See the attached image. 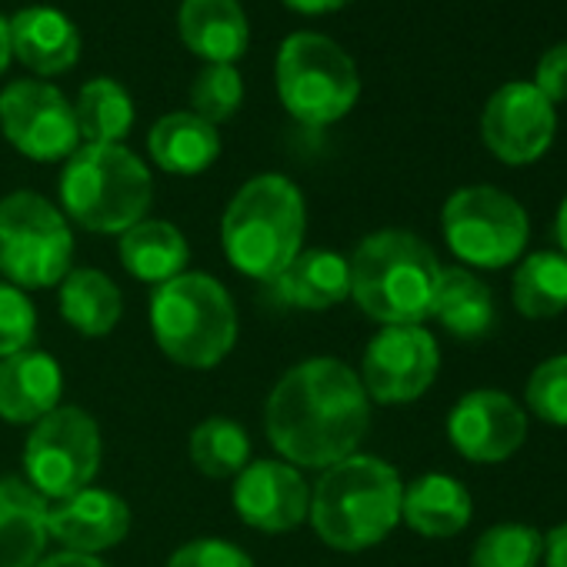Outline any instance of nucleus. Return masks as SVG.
I'll return each mask as SVG.
<instances>
[{
  "label": "nucleus",
  "mask_w": 567,
  "mask_h": 567,
  "mask_svg": "<svg viewBox=\"0 0 567 567\" xmlns=\"http://www.w3.org/2000/svg\"><path fill=\"white\" fill-rule=\"evenodd\" d=\"M554 104L527 81H511L497 87L481 117L487 151L511 167L534 164L537 157H544L554 141Z\"/></svg>",
  "instance_id": "nucleus-13"
},
{
  "label": "nucleus",
  "mask_w": 567,
  "mask_h": 567,
  "mask_svg": "<svg viewBox=\"0 0 567 567\" xmlns=\"http://www.w3.org/2000/svg\"><path fill=\"white\" fill-rule=\"evenodd\" d=\"M471 494L457 477L424 474L401 497V517L424 537H451L471 520Z\"/></svg>",
  "instance_id": "nucleus-23"
},
{
  "label": "nucleus",
  "mask_w": 567,
  "mask_h": 567,
  "mask_svg": "<svg viewBox=\"0 0 567 567\" xmlns=\"http://www.w3.org/2000/svg\"><path fill=\"white\" fill-rule=\"evenodd\" d=\"M147 151L161 171L190 177V174L207 171L217 161L220 137H217V127L197 117L194 111H174L151 127Z\"/></svg>",
  "instance_id": "nucleus-22"
},
{
  "label": "nucleus",
  "mask_w": 567,
  "mask_h": 567,
  "mask_svg": "<svg viewBox=\"0 0 567 567\" xmlns=\"http://www.w3.org/2000/svg\"><path fill=\"white\" fill-rule=\"evenodd\" d=\"M74 234L68 217L34 190L0 200V270L18 288H54L71 274Z\"/></svg>",
  "instance_id": "nucleus-8"
},
{
  "label": "nucleus",
  "mask_w": 567,
  "mask_h": 567,
  "mask_svg": "<svg viewBox=\"0 0 567 567\" xmlns=\"http://www.w3.org/2000/svg\"><path fill=\"white\" fill-rule=\"evenodd\" d=\"M167 567H254V560L230 540L200 537L174 550Z\"/></svg>",
  "instance_id": "nucleus-34"
},
{
  "label": "nucleus",
  "mask_w": 567,
  "mask_h": 567,
  "mask_svg": "<svg viewBox=\"0 0 567 567\" xmlns=\"http://www.w3.org/2000/svg\"><path fill=\"white\" fill-rule=\"evenodd\" d=\"M74 121L87 144H121L134 124V101L117 81L97 78L81 87Z\"/></svg>",
  "instance_id": "nucleus-27"
},
{
  "label": "nucleus",
  "mask_w": 567,
  "mask_h": 567,
  "mask_svg": "<svg viewBox=\"0 0 567 567\" xmlns=\"http://www.w3.org/2000/svg\"><path fill=\"white\" fill-rule=\"evenodd\" d=\"M34 567H107L104 560H97L94 554H78V550H61V554H51L44 560H38Z\"/></svg>",
  "instance_id": "nucleus-37"
},
{
  "label": "nucleus",
  "mask_w": 567,
  "mask_h": 567,
  "mask_svg": "<svg viewBox=\"0 0 567 567\" xmlns=\"http://www.w3.org/2000/svg\"><path fill=\"white\" fill-rule=\"evenodd\" d=\"M437 341L421 324H388L364 351L361 384L381 404L417 401L437 378Z\"/></svg>",
  "instance_id": "nucleus-12"
},
{
  "label": "nucleus",
  "mask_w": 567,
  "mask_h": 567,
  "mask_svg": "<svg viewBox=\"0 0 567 567\" xmlns=\"http://www.w3.org/2000/svg\"><path fill=\"white\" fill-rule=\"evenodd\" d=\"M447 437L467 461L497 464L524 444L527 417L520 404L501 391H471L454 404Z\"/></svg>",
  "instance_id": "nucleus-14"
},
{
  "label": "nucleus",
  "mask_w": 567,
  "mask_h": 567,
  "mask_svg": "<svg viewBox=\"0 0 567 567\" xmlns=\"http://www.w3.org/2000/svg\"><path fill=\"white\" fill-rule=\"evenodd\" d=\"M270 284L284 305L301 311H328L351 298V267L334 250H301Z\"/></svg>",
  "instance_id": "nucleus-21"
},
{
  "label": "nucleus",
  "mask_w": 567,
  "mask_h": 567,
  "mask_svg": "<svg viewBox=\"0 0 567 567\" xmlns=\"http://www.w3.org/2000/svg\"><path fill=\"white\" fill-rule=\"evenodd\" d=\"M131 530L127 504L101 487H84L48 511V534H54L68 550L101 554L117 547Z\"/></svg>",
  "instance_id": "nucleus-16"
},
{
  "label": "nucleus",
  "mask_w": 567,
  "mask_h": 567,
  "mask_svg": "<svg viewBox=\"0 0 567 567\" xmlns=\"http://www.w3.org/2000/svg\"><path fill=\"white\" fill-rule=\"evenodd\" d=\"M190 247L184 234L167 220H141L121 234V264L127 274L147 284H167L184 274Z\"/></svg>",
  "instance_id": "nucleus-26"
},
{
  "label": "nucleus",
  "mask_w": 567,
  "mask_h": 567,
  "mask_svg": "<svg viewBox=\"0 0 567 567\" xmlns=\"http://www.w3.org/2000/svg\"><path fill=\"white\" fill-rule=\"evenodd\" d=\"M0 131L31 161H61L81 147L74 104L41 81H14L0 94Z\"/></svg>",
  "instance_id": "nucleus-11"
},
{
  "label": "nucleus",
  "mask_w": 567,
  "mask_h": 567,
  "mask_svg": "<svg viewBox=\"0 0 567 567\" xmlns=\"http://www.w3.org/2000/svg\"><path fill=\"white\" fill-rule=\"evenodd\" d=\"M308 210L298 184L284 174H260L247 181L224 210L220 237L227 260L254 277L274 280L305 244Z\"/></svg>",
  "instance_id": "nucleus-3"
},
{
  "label": "nucleus",
  "mask_w": 567,
  "mask_h": 567,
  "mask_svg": "<svg viewBox=\"0 0 567 567\" xmlns=\"http://www.w3.org/2000/svg\"><path fill=\"white\" fill-rule=\"evenodd\" d=\"M514 308L530 321L554 318L567 308V257L564 254L537 250L514 270Z\"/></svg>",
  "instance_id": "nucleus-28"
},
{
  "label": "nucleus",
  "mask_w": 567,
  "mask_h": 567,
  "mask_svg": "<svg viewBox=\"0 0 567 567\" xmlns=\"http://www.w3.org/2000/svg\"><path fill=\"white\" fill-rule=\"evenodd\" d=\"M48 497L21 477H0V567H34L48 547Z\"/></svg>",
  "instance_id": "nucleus-20"
},
{
  "label": "nucleus",
  "mask_w": 567,
  "mask_h": 567,
  "mask_svg": "<svg viewBox=\"0 0 567 567\" xmlns=\"http://www.w3.org/2000/svg\"><path fill=\"white\" fill-rule=\"evenodd\" d=\"M544 564L547 567H567V524H557L547 537H544Z\"/></svg>",
  "instance_id": "nucleus-36"
},
{
  "label": "nucleus",
  "mask_w": 567,
  "mask_h": 567,
  "mask_svg": "<svg viewBox=\"0 0 567 567\" xmlns=\"http://www.w3.org/2000/svg\"><path fill=\"white\" fill-rule=\"evenodd\" d=\"M24 467L31 477L28 484L51 501L84 491L101 467L97 421L81 408H54L28 437Z\"/></svg>",
  "instance_id": "nucleus-10"
},
{
  "label": "nucleus",
  "mask_w": 567,
  "mask_h": 567,
  "mask_svg": "<svg viewBox=\"0 0 567 567\" xmlns=\"http://www.w3.org/2000/svg\"><path fill=\"white\" fill-rule=\"evenodd\" d=\"M38 331V315L34 305L24 298L21 288L11 284H0V361L28 351Z\"/></svg>",
  "instance_id": "nucleus-33"
},
{
  "label": "nucleus",
  "mask_w": 567,
  "mask_h": 567,
  "mask_svg": "<svg viewBox=\"0 0 567 567\" xmlns=\"http://www.w3.org/2000/svg\"><path fill=\"white\" fill-rule=\"evenodd\" d=\"M154 200L151 171L124 144H84L61 174V204L91 234H124Z\"/></svg>",
  "instance_id": "nucleus-6"
},
{
  "label": "nucleus",
  "mask_w": 567,
  "mask_h": 567,
  "mask_svg": "<svg viewBox=\"0 0 567 567\" xmlns=\"http://www.w3.org/2000/svg\"><path fill=\"white\" fill-rule=\"evenodd\" d=\"M61 315L84 338H104L121 324L124 298L97 267H71L61 280Z\"/></svg>",
  "instance_id": "nucleus-24"
},
{
  "label": "nucleus",
  "mask_w": 567,
  "mask_h": 567,
  "mask_svg": "<svg viewBox=\"0 0 567 567\" xmlns=\"http://www.w3.org/2000/svg\"><path fill=\"white\" fill-rule=\"evenodd\" d=\"M401 497L404 484L391 464L371 454H351L321 474L308 514L328 547L364 550L398 527Z\"/></svg>",
  "instance_id": "nucleus-2"
},
{
  "label": "nucleus",
  "mask_w": 567,
  "mask_h": 567,
  "mask_svg": "<svg viewBox=\"0 0 567 567\" xmlns=\"http://www.w3.org/2000/svg\"><path fill=\"white\" fill-rule=\"evenodd\" d=\"M544 534L527 524H497L484 530L471 550V567H537Z\"/></svg>",
  "instance_id": "nucleus-30"
},
{
  "label": "nucleus",
  "mask_w": 567,
  "mask_h": 567,
  "mask_svg": "<svg viewBox=\"0 0 567 567\" xmlns=\"http://www.w3.org/2000/svg\"><path fill=\"white\" fill-rule=\"evenodd\" d=\"M308 481L288 461H250L234 481V511L257 530H291L308 517Z\"/></svg>",
  "instance_id": "nucleus-15"
},
{
  "label": "nucleus",
  "mask_w": 567,
  "mask_h": 567,
  "mask_svg": "<svg viewBox=\"0 0 567 567\" xmlns=\"http://www.w3.org/2000/svg\"><path fill=\"white\" fill-rule=\"evenodd\" d=\"M371 424L361 378L334 358H311L284 374L264 408L267 441L295 467H334L358 451Z\"/></svg>",
  "instance_id": "nucleus-1"
},
{
  "label": "nucleus",
  "mask_w": 567,
  "mask_h": 567,
  "mask_svg": "<svg viewBox=\"0 0 567 567\" xmlns=\"http://www.w3.org/2000/svg\"><path fill=\"white\" fill-rule=\"evenodd\" d=\"M190 461L207 477H237L250 464V437L227 417H207L190 434Z\"/></svg>",
  "instance_id": "nucleus-29"
},
{
  "label": "nucleus",
  "mask_w": 567,
  "mask_h": 567,
  "mask_svg": "<svg viewBox=\"0 0 567 567\" xmlns=\"http://www.w3.org/2000/svg\"><path fill=\"white\" fill-rule=\"evenodd\" d=\"M441 227L447 247L471 267H507L520 257L530 224L524 207L497 187H461L447 197Z\"/></svg>",
  "instance_id": "nucleus-9"
},
{
  "label": "nucleus",
  "mask_w": 567,
  "mask_h": 567,
  "mask_svg": "<svg viewBox=\"0 0 567 567\" xmlns=\"http://www.w3.org/2000/svg\"><path fill=\"white\" fill-rule=\"evenodd\" d=\"M431 318H437L454 338L477 341L494 328L491 288L464 267H441Z\"/></svg>",
  "instance_id": "nucleus-25"
},
{
  "label": "nucleus",
  "mask_w": 567,
  "mask_h": 567,
  "mask_svg": "<svg viewBox=\"0 0 567 567\" xmlns=\"http://www.w3.org/2000/svg\"><path fill=\"white\" fill-rule=\"evenodd\" d=\"M11 54L34 74L54 78L81 61V34L64 11L24 8L8 21Z\"/></svg>",
  "instance_id": "nucleus-18"
},
{
  "label": "nucleus",
  "mask_w": 567,
  "mask_h": 567,
  "mask_svg": "<svg viewBox=\"0 0 567 567\" xmlns=\"http://www.w3.org/2000/svg\"><path fill=\"white\" fill-rule=\"evenodd\" d=\"M527 404L530 411L547 421L567 427V354L544 361L527 381Z\"/></svg>",
  "instance_id": "nucleus-32"
},
{
  "label": "nucleus",
  "mask_w": 567,
  "mask_h": 567,
  "mask_svg": "<svg viewBox=\"0 0 567 567\" xmlns=\"http://www.w3.org/2000/svg\"><path fill=\"white\" fill-rule=\"evenodd\" d=\"M64 394L61 364L44 351H18L0 361V417L11 424H38Z\"/></svg>",
  "instance_id": "nucleus-17"
},
{
  "label": "nucleus",
  "mask_w": 567,
  "mask_h": 567,
  "mask_svg": "<svg viewBox=\"0 0 567 567\" xmlns=\"http://www.w3.org/2000/svg\"><path fill=\"white\" fill-rule=\"evenodd\" d=\"M557 240H560L564 257H567V197H564V204H560V210H557Z\"/></svg>",
  "instance_id": "nucleus-40"
},
{
  "label": "nucleus",
  "mask_w": 567,
  "mask_h": 567,
  "mask_svg": "<svg viewBox=\"0 0 567 567\" xmlns=\"http://www.w3.org/2000/svg\"><path fill=\"white\" fill-rule=\"evenodd\" d=\"M8 61H11V38H8V21L0 18V74L8 71Z\"/></svg>",
  "instance_id": "nucleus-39"
},
{
  "label": "nucleus",
  "mask_w": 567,
  "mask_h": 567,
  "mask_svg": "<svg viewBox=\"0 0 567 567\" xmlns=\"http://www.w3.org/2000/svg\"><path fill=\"white\" fill-rule=\"evenodd\" d=\"M534 87H537L550 104L567 101V41H560V44H554L550 51H544V58L537 61Z\"/></svg>",
  "instance_id": "nucleus-35"
},
{
  "label": "nucleus",
  "mask_w": 567,
  "mask_h": 567,
  "mask_svg": "<svg viewBox=\"0 0 567 567\" xmlns=\"http://www.w3.org/2000/svg\"><path fill=\"white\" fill-rule=\"evenodd\" d=\"M351 298L358 308L388 324H421L431 318L441 264L411 230H378L364 237L348 260Z\"/></svg>",
  "instance_id": "nucleus-4"
},
{
  "label": "nucleus",
  "mask_w": 567,
  "mask_h": 567,
  "mask_svg": "<svg viewBox=\"0 0 567 567\" xmlns=\"http://www.w3.org/2000/svg\"><path fill=\"white\" fill-rule=\"evenodd\" d=\"M277 94L291 117L311 127L341 121L361 94L354 58L324 34L298 31L277 54Z\"/></svg>",
  "instance_id": "nucleus-7"
},
{
  "label": "nucleus",
  "mask_w": 567,
  "mask_h": 567,
  "mask_svg": "<svg viewBox=\"0 0 567 567\" xmlns=\"http://www.w3.org/2000/svg\"><path fill=\"white\" fill-rule=\"evenodd\" d=\"M151 331L171 361L204 371L234 351L237 311L220 280L184 270L157 284L151 298Z\"/></svg>",
  "instance_id": "nucleus-5"
},
{
  "label": "nucleus",
  "mask_w": 567,
  "mask_h": 567,
  "mask_svg": "<svg viewBox=\"0 0 567 567\" xmlns=\"http://www.w3.org/2000/svg\"><path fill=\"white\" fill-rule=\"evenodd\" d=\"M291 11H301V14H331V11H341L348 8L351 0H284Z\"/></svg>",
  "instance_id": "nucleus-38"
},
{
  "label": "nucleus",
  "mask_w": 567,
  "mask_h": 567,
  "mask_svg": "<svg viewBox=\"0 0 567 567\" xmlns=\"http://www.w3.org/2000/svg\"><path fill=\"white\" fill-rule=\"evenodd\" d=\"M244 101V81L237 74L234 64H207L194 84H190V104L194 114L204 117L207 124H220L227 117H234V111Z\"/></svg>",
  "instance_id": "nucleus-31"
},
{
  "label": "nucleus",
  "mask_w": 567,
  "mask_h": 567,
  "mask_svg": "<svg viewBox=\"0 0 567 567\" xmlns=\"http://www.w3.org/2000/svg\"><path fill=\"white\" fill-rule=\"evenodd\" d=\"M181 41L207 64H234L247 54V14L237 0H184L177 14Z\"/></svg>",
  "instance_id": "nucleus-19"
}]
</instances>
